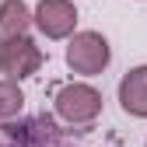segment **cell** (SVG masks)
I'll list each match as a JSON object with an SVG mask.
<instances>
[{
  "instance_id": "obj_6",
  "label": "cell",
  "mask_w": 147,
  "mask_h": 147,
  "mask_svg": "<svg viewBox=\"0 0 147 147\" xmlns=\"http://www.w3.org/2000/svg\"><path fill=\"white\" fill-rule=\"evenodd\" d=\"M28 28H32V11L25 7V0H4L0 4V42L28 35Z\"/></svg>"
},
{
  "instance_id": "obj_7",
  "label": "cell",
  "mask_w": 147,
  "mask_h": 147,
  "mask_svg": "<svg viewBox=\"0 0 147 147\" xmlns=\"http://www.w3.org/2000/svg\"><path fill=\"white\" fill-rule=\"evenodd\" d=\"M21 91H18L14 81H0V119H11L21 112Z\"/></svg>"
},
{
  "instance_id": "obj_5",
  "label": "cell",
  "mask_w": 147,
  "mask_h": 147,
  "mask_svg": "<svg viewBox=\"0 0 147 147\" xmlns=\"http://www.w3.org/2000/svg\"><path fill=\"white\" fill-rule=\"evenodd\" d=\"M119 102L130 116L147 119V67H133L119 81Z\"/></svg>"
},
{
  "instance_id": "obj_2",
  "label": "cell",
  "mask_w": 147,
  "mask_h": 147,
  "mask_svg": "<svg viewBox=\"0 0 147 147\" xmlns=\"http://www.w3.org/2000/svg\"><path fill=\"white\" fill-rule=\"evenodd\" d=\"M56 112H60V119H67L74 126L91 123L102 112V95L91 84H67L56 91Z\"/></svg>"
},
{
  "instance_id": "obj_4",
  "label": "cell",
  "mask_w": 147,
  "mask_h": 147,
  "mask_svg": "<svg viewBox=\"0 0 147 147\" xmlns=\"http://www.w3.org/2000/svg\"><path fill=\"white\" fill-rule=\"evenodd\" d=\"M32 21L39 25V32L46 39H67L77 28V7L70 0H39Z\"/></svg>"
},
{
  "instance_id": "obj_3",
  "label": "cell",
  "mask_w": 147,
  "mask_h": 147,
  "mask_svg": "<svg viewBox=\"0 0 147 147\" xmlns=\"http://www.w3.org/2000/svg\"><path fill=\"white\" fill-rule=\"evenodd\" d=\"M0 70L7 74V81H25L42 67V49L35 46L28 35H18L11 42H0Z\"/></svg>"
},
{
  "instance_id": "obj_1",
  "label": "cell",
  "mask_w": 147,
  "mask_h": 147,
  "mask_svg": "<svg viewBox=\"0 0 147 147\" xmlns=\"http://www.w3.org/2000/svg\"><path fill=\"white\" fill-rule=\"evenodd\" d=\"M112 60V49H109V39L98 32H77L67 46V67L74 74H84V77H95L102 74Z\"/></svg>"
}]
</instances>
